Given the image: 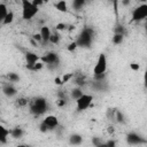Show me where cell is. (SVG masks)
<instances>
[{"label":"cell","instance_id":"cell-1","mask_svg":"<svg viewBox=\"0 0 147 147\" xmlns=\"http://www.w3.org/2000/svg\"><path fill=\"white\" fill-rule=\"evenodd\" d=\"M29 106H30V113L32 115H34L36 117L44 115L48 110V103H47V100L44 96L34 98L32 101H30Z\"/></svg>","mask_w":147,"mask_h":147},{"label":"cell","instance_id":"cell-2","mask_svg":"<svg viewBox=\"0 0 147 147\" xmlns=\"http://www.w3.org/2000/svg\"><path fill=\"white\" fill-rule=\"evenodd\" d=\"M22 3V18L24 21L32 20L39 11V7L36 6L31 0H21Z\"/></svg>","mask_w":147,"mask_h":147},{"label":"cell","instance_id":"cell-3","mask_svg":"<svg viewBox=\"0 0 147 147\" xmlns=\"http://www.w3.org/2000/svg\"><path fill=\"white\" fill-rule=\"evenodd\" d=\"M93 38H94V31L92 28H84L82 30V32L79 33L78 38H77V44H78V47H84V48H87L92 45L93 42Z\"/></svg>","mask_w":147,"mask_h":147},{"label":"cell","instance_id":"cell-4","mask_svg":"<svg viewBox=\"0 0 147 147\" xmlns=\"http://www.w3.org/2000/svg\"><path fill=\"white\" fill-rule=\"evenodd\" d=\"M147 20V3H141L132 10L131 22H140Z\"/></svg>","mask_w":147,"mask_h":147},{"label":"cell","instance_id":"cell-5","mask_svg":"<svg viewBox=\"0 0 147 147\" xmlns=\"http://www.w3.org/2000/svg\"><path fill=\"white\" fill-rule=\"evenodd\" d=\"M41 61L44 63H46V65L48 68L53 69V68H56L59 65L60 57H59V55L55 52H48V53H46V54H44L41 56Z\"/></svg>","mask_w":147,"mask_h":147},{"label":"cell","instance_id":"cell-6","mask_svg":"<svg viewBox=\"0 0 147 147\" xmlns=\"http://www.w3.org/2000/svg\"><path fill=\"white\" fill-rule=\"evenodd\" d=\"M92 101H93V95L84 93L80 98H78V99L76 100V108H77V111H84V110H86V109L91 106Z\"/></svg>","mask_w":147,"mask_h":147},{"label":"cell","instance_id":"cell-7","mask_svg":"<svg viewBox=\"0 0 147 147\" xmlns=\"http://www.w3.org/2000/svg\"><path fill=\"white\" fill-rule=\"evenodd\" d=\"M106 71H107V56L105 53H101V54H99L95 65L93 68V75L105 74Z\"/></svg>","mask_w":147,"mask_h":147},{"label":"cell","instance_id":"cell-8","mask_svg":"<svg viewBox=\"0 0 147 147\" xmlns=\"http://www.w3.org/2000/svg\"><path fill=\"white\" fill-rule=\"evenodd\" d=\"M126 141L130 144V145H139V144H144V142H147L146 140H144L138 133L136 132H130L126 134Z\"/></svg>","mask_w":147,"mask_h":147},{"label":"cell","instance_id":"cell-9","mask_svg":"<svg viewBox=\"0 0 147 147\" xmlns=\"http://www.w3.org/2000/svg\"><path fill=\"white\" fill-rule=\"evenodd\" d=\"M13 84H14V83L8 82V83H6V84L2 85V92H3V94H5L6 96H8V98H11V96H14V95L17 94V88H16Z\"/></svg>","mask_w":147,"mask_h":147},{"label":"cell","instance_id":"cell-10","mask_svg":"<svg viewBox=\"0 0 147 147\" xmlns=\"http://www.w3.org/2000/svg\"><path fill=\"white\" fill-rule=\"evenodd\" d=\"M24 59H25V63H26L25 65H31V64L37 63L41 57L33 52H26L24 55Z\"/></svg>","mask_w":147,"mask_h":147},{"label":"cell","instance_id":"cell-11","mask_svg":"<svg viewBox=\"0 0 147 147\" xmlns=\"http://www.w3.org/2000/svg\"><path fill=\"white\" fill-rule=\"evenodd\" d=\"M42 121L48 125V127H49L51 130H54L55 127L59 126V119H57V117L54 116V115H47Z\"/></svg>","mask_w":147,"mask_h":147},{"label":"cell","instance_id":"cell-12","mask_svg":"<svg viewBox=\"0 0 147 147\" xmlns=\"http://www.w3.org/2000/svg\"><path fill=\"white\" fill-rule=\"evenodd\" d=\"M40 34L42 37V42L46 44V42H49V38L52 36V32H51V29L47 26V25H42L41 29H40Z\"/></svg>","mask_w":147,"mask_h":147},{"label":"cell","instance_id":"cell-13","mask_svg":"<svg viewBox=\"0 0 147 147\" xmlns=\"http://www.w3.org/2000/svg\"><path fill=\"white\" fill-rule=\"evenodd\" d=\"M10 136V130L5 127L3 125H0V144L5 145L7 142L8 137Z\"/></svg>","mask_w":147,"mask_h":147},{"label":"cell","instance_id":"cell-14","mask_svg":"<svg viewBox=\"0 0 147 147\" xmlns=\"http://www.w3.org/2000/svg\"><path fill=\"white\" fill-rule=\"evenodd\" d=\"M54 7L60 13H67L68 11V5H67V1L65 0H59V1H56L54 3Z\"/></svg>","mask_w":147,"mask_h":147},{"label":"cell","instance_id":"cell-15","mask_svg":"<svg viewBox=\"0 0 147 147\" xmlns=\"http://www.w3.org/2000/svg\"><path fill=\"white\" fill-rule=\"evenodd\" d=\"M83 142V137L78 133H74L69 137V144L70 145H80Z\"/></svg>","mask_w":147,"mask_h":147},{"label":"cell","instance_id":"cell-16","mask_svg":"<svg viewBox=\"0 0 147 147\" xmlns=\"http://www.w3.org/2000/svg\"><path fill=\"white\" fill-rule=\"evenodd\" d=\"M24 134V130L20 126H16L14 129H10V136L15 139H18V138H22Z\"/></svg>","mask_w":147,"mask_h":147},{"label":"cell","instance_id":"cell-17","mask_svg":"<svg viewBox=\"0 0 147 147\" xmlns=\"http://www.w3.org/2000/svg\"><path fill=\"white\" fill-rule=\"evenodd\" d=\"M83 94H84V93H83V90H82V87H79V86H76V87L72 88L71 92H70V96H71V99H74L75 101H76L78 98H80Z\"/></svg>","mask_w":147,"mask_h":147},{"label":"cell","instance_id":"cell-18","mask_svg":"<svg viewBox=\"0 0 147 147\" xmlns=\"http://www.w3.org/2000/svg\"><path fill=\"white\" fill-rule=\"evenodd\" d=\"M44 62L41 61H38L37 63H34V64H31V65H25L26 67V69L28 70H30V71H40L42 68H44Z\"/></svg>","mask_w":147,"mask_h":147},{"label":"cell","instance_id":"cell-19","mask_svg":"<svg viewBox=\"0 0 147 147\" xmlns=\"http://www.w3.org/2000/svg\"><path fill=\"white\" fill-rule=\"evenodd\" d=\"M8 13H9V10H8V8H7V5L3 3V2H1V3H0V21H1V22L5 20V17L7 16Z\"/></svg>","mask_w":147,"mask_h":147},{"label":"cell","instance_id":"cell-20","mask_svg":"<svg viewBox=\"0 0 147 147\" xmlns=\"http://www.w3.org/2000/svg\"><path fill=\"white\" fill-rule=\"evenodd\" d=\"M87 1H90V0H72V7L76 10H80Z\"/></svg>","mask_w":147,"mask_h":147},{"label":"cell","instance_id":"cell-21","mask_svg":"<svg viewBox=\"0 0 147 147\" xmlns=\"http://www.w3.org/2000/svg\"><path fill=\"white\" fill-rule=\"evenodd\" d=\"M6 78L10 83H17V82H20V76L16 72H8L6 75Z\"/></svg>","mask_w":147,"mask_h":147},{"label":"cell","instance_id":"cell-22","mask_svg":"<svg viewBox=\"0 0 147 147\" xmlns=\"http://www.w3.org/2000/svg\"><path fill=\"white\" fill-rule=\"evenodd\" d=\"M124 40V34H119V33H114V37L111 39L114 45H121Z\"/></svg>","mask_w":147,"mask_h":147},{"label":"cell","instance_id":"cell-23","mask_svg":"<svg viewBox=\"0 0 147 147\" xmlns=\"http://www.w3.org/2000/svg\"><path fill=\"white\" fill-rule=\"evenodd\" d=\"M75 84L77 85V86H79V87H83L85 84H86V80H85V77L83 76V75H77L76 77H75Z\"/></svg>","mask_w":147,"mask_h":147},{"label":"cell","instance_id":"cell-24","mask_svg":"<svg viewBox=\"0 0 147 147\" xmlns=\"http://www.w3.org/2000/svg\"><path fill=\"white\" fill-rule=\"evenodd\" d=\"M14 18H15V16H14V13H13V11H9V13L7 14V16L5 17V20L1 22V24H2V25H8V24L13 23Z\"/></svg>","mask_w":147,"mask_h":147},{"label":"cell","instance_id":"cell-25","mask_svg":"<svg viewBox=\"0 0 147 147\" xmlns=\"http://www.w3.org/2000/svg\"><path fill=\"white\" fill-rule=\"evenodd\" d=\"M60 39H61L60 34H59V33H57V31L55 30V32H54V33H52V36H51V38H49V42H51V44H53V45H57V44L60 42Z\"/></svg>","mask_w":147,"mask_h":147},{"label":"cell","instance_id":"cell-26","mask_svg":"<svg viewBox=\"0 0 147 147\" xmlns=\"http://www.w3.org/2000/svg\"><path fill=\"white\" fill-rule=\"evenodd\" d=\"M29 103H30V101L26 98H24V96H21L18 99H16V106L17 107H25Z\"/></svg>","mask_w":147,"mask_h":147},{"label":"cell","instance_id":"cell-27","mask_svg":"<svg viewBox=\"0 0 147 147\" xmlns=\"http://www.w3.org/2000/svg\"><path fill=\"white\" fill-rule=\"evenodd\" d=\"M115 121L117 123H124L125 122V117L123 115V113L121 110H116V114H115Z\"/></svg>","mask_w":147,"mask_h":147},{"label":"cell","instance_id":"cell-28","mask_svg":"<svg viewBox=\"0 0 147 147\" xmlns=\"http://www.w3.org/2000/svg\"><path fill=\"white\" fill-rule=\"evenodd\" d=\"M77 47H78V44H77V41L75 40V41H71V42L67 46V51H68V52L74 53V52L77 49Z\"/></svg>","mask_w":147,"mask_h":147},{"label":"cell","instance_id":"cell-29","mask_svg":"<svg viewBox=\"0 0 147 147\" xmlns=\"http://www.w3.org/2000/svg\"><path fill=\"white\" fill-rule=\"evenodd\" d=\"M39 131H40V132H42V133H46V132L51 131V129L48 127V125H47L44 121H41V122H40V124H39Z\"/></svg>","mask_w":147,"mask_h":147},{"label":"cell","instance_id":"cell-30","mask_svg":"<svg viewBox=\"0 0 147 147\" xmlns=\"http://www.w3.org/2000/svg\"><path fill=\"white\" fill-rule=\"evenodd\" d=\"M67 28H68V25L65 23H57L55 25V30L56 31H64V30H67Z\"/></svg>","mask_w":147,"mask_h":147},{"label":"cell","instance_id":"cell-31","mask_svg":"<svg viewBox=\"0 0 147 147\" xmlns=\"http://www.w3.org/2000/svg\"><path fill=\"white\" fill-rule=\"evenodd\" d=\"M62 82H63V84H65V83H68L71 78H74V74H64L62 77Z\"/></svg>","mask_w":147,"mask_h":147},{"label":"cell","instance_id":"cell-32","mask_svg":"<svg viewBox=\"0 0 147 147\" xmlns=\"http://www.w3.org/2000/svg\"><path fill=\"white\" fill-rule=\"evenodd\" d=\"M93 77H94V80H98V82H102V80H105V79H106V77H107V74L105 72V74H99V75H93Z\"/></svg>","mask_w":147,"mask_h":147},{"label":"cell","instance_id":"cell-33","mask_svg":"<svg viewBox=\"0 0 147 147\" xmlns=\"http://www.w3.org/2000/svg\"><path fill=\"white\" fill-rule=\"evenodd\" d=\"M92 144H93L94 146H106V142H102V141H100L98 137H94V138L92 139Z\"/></svg>","mask_w":147,"mask_h":147},{"label":"cell","instance_id":"cell-34","mask_svg":"<svg viewBox=\"0 0 147 147\" xmlns=\"http://www.w3.org/2000/svg\"><path fill=\"white\" fill-rule=\"evenodd\" d=\"M115 33H119V34H125V29L123 28V25H117L115 28Z\"/></svg>","mask_w":147,"mask_h":147},{"label":"cell","instance_id":"cell-35","mask_svg":"<svg viewBox=\"0 0 147 147\" xmlns=\"http://www.w3.org/2000/svg\"><path fill=\"white\" fill-rule=\"evenodd\" d=\"M56 105L59 107H64L67 105V99H62V98H57L56 100Z\"/></svg>","mask_w":147,"mask_h":147},{"label":"cell","instance_id":"cell-36","mask_svg":"<svg viewBox=\"0 0 147 147\" xmlns=\"http://www.w3.org/2000/svg\"><path fill=\"white\" fill-rule=\"evenodd\" d=\"M32 38H33L37 42H42V37H41L40 32H39V33H34V34H32Z\"/></svg>","mask_w":147,"mask_h":147},{"label":"cell","instance_id":"cell-37","mask_svg":"<svg viewBox=\"0 0 147 147\" xmlns=\"http://www.w3.org/2000/svg\"><path fill=\"white\" fill-rule=\"evenodd\" d=\"M130 68H131L133 71H138V70H139V68H140V65H139V63L132 62V63H130Z\"/></svg>","mask_w":147,"mask_h":147},{"label":"cell","instance_id":"cell-38","mask_svg":"<svg viewBox=\"0 0 147 147\" xmlns=\"http://www.w3.org/2000/svg\"><path fill=\"white\" fill-rule=\"evenodd\" d=\"M144 86H145V88H147V67L144 72Z\"/></svg>","mask_w":147,"mask_h":147},{"label":"cell","instance_id":"cell-39","mask_svg":"<svg viewBox=\"0 0 147 147\" xmlns=\"http://www.w3.org/2000/svg\"><path fill=\"white\" fill-rule=\"evenodd\" d=\"M57 98L67 99V96H65V92H64V91H57Z\"/></svg>","mask_w":147,"mask_h":147},{"label":"cell","instance_id":"cell-40","mask_svg":"<svg viewBox=\"0 0 147 147\" xmlns=\"http://www.w3.org/2000/svg\"><path fill=\"white\" fill-rule=\"evenodd\" d=\"M116 145V141L115 140H108V141H106V146H108V147H114Z\"/></svg>","mask_w":147,"mask_h":147},{"label":"cell","instance_id":"cell-41","mask_svg":"<svg viewBox=\"0 0 147 147\" xmlns=\"http://www.w3.org/2000/svg\"><path fill=\"white\" fill-rule=\"evenodd\" d=\"M54 82H55V84H56V85H62V84H63V82H62V78H61V77H55Z\"/></svg>","mask_w":147,"mask_h":147},{"label":"cell","instance_id":"cell-42","mask_svg":"<svg viewBox=\"0 0 147 147\" xmlns=\"http://www.w3.org/2000/svg\"><path fill=\"white\" fill-rule=\"evenodd\" d=\"M31 1H32L36 6H38V7H39V6H41V5L44 3V0H31Z\"/></svg>","mask_w":147,"mask_h":147},{"label":"cell","instance_id":"cell-43","mask_svg":"<svg viewBox=\"0 0 147 147\" xmlns=\"http://www.w3.org/2000/svg\"><path fill=\"white\" fill-rule=\"evenodd\" d=\"M107 131H108V133L113 134V133H114V131H115V130H114V126H108V130H107Z\"/></svg>","mask_w":147,"mask_h":147},{"label":"cell","instance_id":"cell-44","mask_svg":"<svg viewBox=\"0 0 147 147\" xmlns=\"http://www.w3.org/2000/svg\"><path fill=\"white\" fill-rule=\"evenodd\" d=\"M130 1H131V0H122V3H123L124 6H129V5H130Z\"/></svg>","mask_w":147,"mask_h":147},{"label":"cell","instance_id":"cell-45","mask_svg":"<svg viewBox=\"0 0 147 147\" xmlns=\"http://www.w3.org/2000/svg\"><path fill=\"white\" fill-rule=\"evenodd\" d=\"M138 1H140L141 3H146V1H147V0H138Z\"/></svg>","mask_w":147,"mask_h":147},{"label":"cell","instance_id":"cell-46","mask_svg":"<svg viewBox=\"0 0 147 147\" xmlns=\"http://www.w3.org/2000/svg\"><path fill=\"white\" fill-rule=\"evenodd\" d=\"M145 28H146V33H147V22H146V25H145Z\"/></svg>","mask_w":147,"mask_h":147},{"label":"cell","instance_id":"cell-47","mask_svg":"<svg viewBox=\"0 0 147 147\" xmlns=\"http://www.w3.org/2000/svg\"><path fill=\"white\" fill-rule=\"evenodd\" d=\"M45 2H48V0H44V3H45Z\"/></svg>","mask_w":147,"mask_h":147}]
</instances>
